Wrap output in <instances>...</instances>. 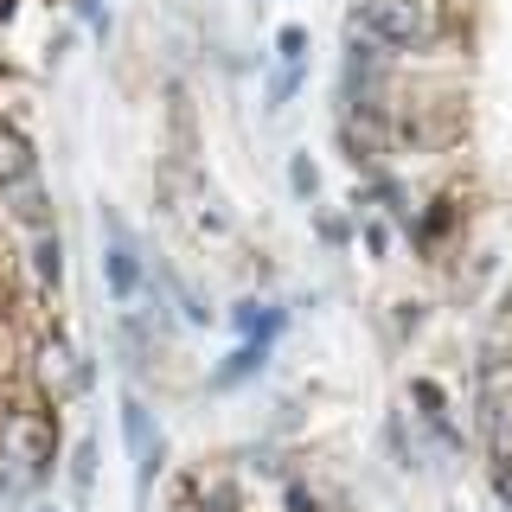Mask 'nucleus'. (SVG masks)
Here are the masks:
<instances>
[{"label":"nucleus","instance_id":"obj_12","mask_svg":"<svg viewBox=\"0 0 512 512\" xmlns=\"http://www.w3.org/2000/svg\"><path fill=\"white\" fill-rule=\"evenodd\" d=\"M288 186H295V192H314V186H320V173H314V160H308V154L288 160Z\"/></svg>","mask_w":512,"mask_h":512},{"label":"nucleus","instance_id":"obj_3","mask_svg":"<svg viewBox=\"0 0 512 512\" xmlns=\"http://www.w3.org/2000/svg\"><path fill=\"white\" fill-rule=\"evenodd\" d=\"M103 237H109V250H103V276H109V295L122 301H135V288H141V250H135V237H128V224L103 205Z\"/></svg>","mask_w":512,"mask_h":512},{"label":"nucleus","instance_id":"obj_2","mask_svg":"<svg viewBox=\"0 0 512 512\" xmlns=\"http://www.w3.org/2000/svg\"><path fill=\"white\" fill-rule=\"evenodd\" d=\"M52 455H58L52 410H39V404L0 410V474H7V487H32V480L52 468Z\"/></svg>","mask_w":512,"mask_h":512},{"label":"nucleus","instance_id":"obj_9","mask_svg":"<svg viewBox=\"0 0 512 512\" xmlns=\"http://www.w3.org/2000/svg\"><path fill=\"white\" fill-rule=\"evenodd\" d=\"M32 269H39L45 282H58L64 269V250H58V231H32Z\"/></svg>","mask_w":512,"mask_h":512},{"label":"nucleus","instance_id":"obj_14","mask_svg":"<svg viewBox=\"0 0 512 512\" xmlns=\"http://www.w3.org/2000/svg\"><path fill=\"white\" fill-rule=\"evenodd\" d=\"M288 506H295V512H320V500H314L308 487H288Z\"/></svg>","mask_w":512,"mask_h":512},{"label":"nucleus","instance_id":"obj_10","mask_svg":"<svg viewBox=\"0 0 512 512\" xmlns=\"http://www.w3.org/2000/svg\"><path fill=\"white\" fill-rule=\"evenodd\" d=\"M276 52H282V64H288V71H295V64H301V52H308V32H301V26H282V32H276Z\"/></svg>","mask_w":512,"mask_h":512},{"label":"nucleus","instance_id":"obj_13","mask_svg":"<svg viewBox=\"0 0 512 512\" xmlns=\"http://www.w3.org/2000/svg\"><path fill=\"white\" fill-rule=\"evenodd\" d=\"M384 244H391V231H384L378 218H365V250H372V256H384Z\"/></svg>","mask_w":512,"mask_h":512},{"label":"nucleus","instance_id":"obj_6","mask_svg":"<svg viewBox=\"0 0 512 512\" xmlns=\"http://www.w3.org/2000/svg\"><path fill=\"white\" fill-rule=\"evenodd\" d=\"M0 205H7V212L20 218V224H32V231H52V212H45V186L32 180V173H26V180H13V186H0Z\"/></svg>","mask_w":512,"mask_h":512},{"label":"nucleus","instance_id":"obj_15","mask_svg":"<svg viewBox=\"0 0 512 512\" xmlns=\"http://www.w3.org/2000/svg\"><path fill=\"white\" fill-rule=\"evenodd\" d=\"M45 512H58V506H45Z\"/></svg>","mask_w":512,"mask_h":512},{"label":"nucleus","instance_id":"obj_8","mask_svg":"<svg viewBox=\"0 0 512 512\" xmlns=\"http://www.w3.org/2000/svg\"><path fill=\"white\" fill-rule=\"evenodd\" d=\"M90 480H96V436H84L71 448V493L77 500H90Z\"/></svg>","mask_w":512,"mask_h":512},{"label":"nucleus","instance_id":"obj_1","mask_svg":"<svg viewBox=\"0 0 512 512\" xmlns=\"http://www.w3.org/2000/svg\"><path fill=\"white\" fill-rule=\"evenodd\" d=\"M352 39H372L384 52H429L448 39V7L442 0H359Z\"/></svg>","mask_w":512,"mask_h":512},{"label":"nucleus","instance_id":"obj_4","mask_svg":"<svg viewBox=\"0 0 512 512\" xmlns=\"http://www.w3.org/2000/svg\"><path fill=\"white\" fill-rule=\"evenodd\" d=\"M32 378H39V391L52 397V404H71V397L90 384L84 359H77L64 340H45V346H39V359H32Z\"/></svg>","mask_w":512,"mask_h":512},{"label":"nucleus","instance_id":"obj_11","mask_svg":"<svg viewBox=\"0 0 512 512\" xmlns=\"http://www.w3.org/2000/svg\"><path fill=\"white\" fill-rule=\"evenodd\" d=\"M250 365H263V340H256V346H237V352H231V365H224V372H218V384H231V378H244V372H250Z\"/></svg>","mask_w":512,"mask_h":512},{"label":"nucleus","instance_id":"obj_7","mask_svg":"<svg viewBox=\"0 0 512 512\" xmlns=\"http://www.w3.org/2000/svg\"><path fill=\"white\" fill-rule=\"evenodd\" d=\"M26 173H32V141L20 135V128H7V122H0V186L26 180Z\"/></svg>","mask_w":512,"mask_h":512},{"label":"nucleus","instance_id":"obj_5","mask_svg":"<svg viewBox=\"0 0 512 512\" xmlns=\"http://www.w3.org/2000/svg\"><path fill=\"white\" fill-rule=\"evenodd\" d=\"M122 436H128V455H135V474H141V493H148V480H154V468H160V436H154V416H148V404H141L135 391L122 397Z\"/></svg>","mask_w":512,"mask_h":512}]
</instances>
